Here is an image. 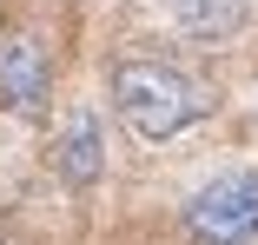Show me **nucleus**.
Instances as JSON below:
<instances>
[{
	"instance_id": "obj_4",
	"label": "nucleus",
	"mask_w": 258,
	"mask_h": 245,
	"mask_svg": "<svg viewBox=\"0 0 258 245\" xmlns=\"http://www.w3.org/2000/svg\"><path fill=\"white\" fill-rule=\"evenodd\" d=\"M53 172H60V186H73V192H86L99 172H106V133H99L93 106H67V119H60V133H53Z\"/></svg>"
},
{
	"instance_id": "obj_5",
	"label": "nucleus",
	"mask_w": 258,
	"mask_h": 245,
	"mask_svg": "<svg viewBox=\"0 0 258 245\" xmlns=\"http://www.w3.org/2000/svg\"><path fill=\"white\" fill-rule=\"evenodd\" d=\"M172 33L185 40H225L245 27V0H172Z\"/></svg>"
},
{
	"instance_id": "obj_6",
	"label": "nucleus",
	"mask_w": 258,
	"mask_h": 245,
	"mask_svg": "<svg viewBox=\"0 0 258 245\" xmlns=\"http://www.w3.org/2000/svg\"><path fill=\"white\" fill-rule=\"evenodd\" d=\"M0 245H7V238H0Z\"/></svg>"
},
{
	"instance_id": "obj_2",
	"label": "nucleus",
	"mask_w": 258,
	"mask_h": 245,
	"mask_svg": "<svg viewBox=\"0 0 258 245\" xmlns=\"http://www.w3.org/2000/svg\"><path fill=\"white\" fill-rule=\"evenodd\" d=\"M192 245H251L258 238V172H219L205 179L185 212H179Z\"/></svg>"
},
{
	"instance_id": "obj_3",
	"label": "nucleus",
	"mask_w": 258,
	"mask_h": 245,
	"mask_svg": "<svg viewBox=\"0 0 258 245\" xmlns=\"http://www.w3.org/2000/svg\"><path fill=\"white\" fill-rule=\"evenodd\" d=\"M0 106L14 119H46L53 106V60L33 33H0Z\"/></svg>"
},
{
	"instance_id": "obj_1",
	"label": "nucleus",
	"mask_w": 258,
	"mask_h": 245,
	"mask_svg": "<svg viewBox=\"0 0 258 245\" xmlns=\"http://www.w3.org/2000/svg\"><path fill=\"white\" fill-rule=\"evenodd\" d=\"M113 100H119V119L146 146H172L179 133H192L212 113V93L172 60H119L113 67Z\"/></svg>"
}]
</instances>
